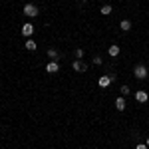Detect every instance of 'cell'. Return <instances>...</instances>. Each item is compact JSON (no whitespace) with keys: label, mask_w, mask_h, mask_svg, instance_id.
I'll return each instance as SVG.
<instances>
[{"label":"cell","mask_w":149,"mask_h":149,"mask_svg":"<svg viewBox=\"0 0 149 149\" xmlns=\"http://www.w3.org/2000/svg\"><path fill=\"white\" fill-rule=\"evenodd\" d=\"M133 76H135L137 80H145V78L149 76L147 66H143V64H137V66H135V70H133Z\"/></svg>","instance_id":"1"},{"label":"cell","mask_w":149,"mask_h":149,"mask_svg":"<svg viewBox=\"0 0 149 149\" xmlns=\"http://www.w3.org/2000/svg\"><path fill=\"white\" fill-rule=\"evenodd\" d=\"M22 12L28 18H36V16H38V6H36V4H26Z\"/></svg>","instance_id":"2"},{"label":"cell","mask_w":149,"mask_h":149,"mask_svg":"<svg viewBox=\"0 0 149 149\" xmlns=\"http://www.w3.org/2000/svg\"><path fill=\"white\" fill-rule=\"evenodd\" d=\"M115 80V76H102L100 80H97V84H100V88H109V84Z\"/></svg>","instance_id":"3"},{"label":"cell","mask_w":149,"mask_h":149,"mask_svg":"<svg viewBox=\"0 0 149 149\" xmlns=\"http://www.w3.org/2000/svg\"><path fill=\"white\" fill-rule=\"evenodd\" d=\"M32 34H34V26H32L30 22L22 24V36H26V38H30Z\"/></svg>","instance_id":"4"},{"label":"cell","mask_w":149,"mask_h":149,"mask_svg":"<svg viewBox=\"0 0 149 149\" xmlns=\"http://www.w3.org/2000/svg\"><path fill=\"white\" fill-rule=\"evenodd\" d=\"M46 72H48V74H58V72H60V64H58L56 60L50 62V64L46 66Z\"/></svg>","instance_id":"5"},{"label":"cell","mask_w":149,"mask_h":149,"mask_svg":"<svg viewBox=\"0 0 149 149\" xmlns=\"http://www.w3.org/2000/svg\"><path fill=\"white\" fill-rule=\"evenodd\" d=\"M135 100H137L139 103H145V102L149 100V93L143 92V90H141V92H135Z\"/></svg>","instance_id":"6"},{"label":"cell","mask_w":149,"mask_h":149,"mask_svg":"<svg viewBox=\"0 0 149 149\" xmlns=\"http://www.w3.org/2000/svg\"><path fill=\"white\" fill-rule=\"evenodd\" d=\"M74 70H76V72H86V70H88V64L81 62V60H76V62H74Z\"/></svg>","instance_id":"7"},{"label":"cell","mask_w":149,"mask_h":149,"mask_svg":"<svg viewBox=\"0 0 149 149\" xmlns=\"http://www.w3.org/2000/svg\"><path fill=\"white\" fill-rule=\"evenodd\" d=\"M115 107H117V111H123V109H125V100H123V95H119V97L115 100Z\"/></svg>","instance_id":"8"},{"label":"cell","mask_w":149,"mask_h":149,"mask_svg":"<svg viewBox=\"0 0 149 149\" xmlns=\"http://www.w3.org/2000/svg\"><path fill=\"white\" fill-rule=\"evenodd\" d=\"M24 46H26V50H30V52H34L36 48H38V44H36V42H34V40H32V38H28Z\"/></svg>","instance_id":"9"},{"label":"cell","mask_w":149,"mask_h":149,"mask_svg":"<svg viewBox=\"0 0 149 149\" xmlns=\"http://www.w3.org/2000/svg\"><path fill=\"white\" fill-rule=\"evenodd\" d=\"M119 30H121V32H129V30H131V22H129V20H121Z\"/></svg>","instance_id":"10"},{"label":"cell","mask_w":149,"mask_h":149,"mask_svg":"<svg viewBox=\"0 0 149 149\" xmlns=\"http://www.w3.org/2000/svg\"><path fill=\"white\" fill-rule=\"evenodd\" d=\"M107 52H109V56H111V58L119 56V46H117V44H111V46H109V50H107Z\"/></svg>","instance_id":"11"},{"label":"cell","mask_w":149,"mask_h":149,"mask_svg":"<svg viewBox=\"0 0 149 149\" xmlns=\"http://www.w3.org/2000/svg\"><path fill=\"white\" fill-rule=\"evenodd\" d=\"M102 14L103 16H109V14H111V6H109V4H103L102 6Z\"/></svg>","instance_id":"12"},{"label":"cell","mask_w":149,"mask_h":149,"mask_svg":"<svg viewBox=\"0 0 149 149\" xmlns=\"http://www.w3.org/2000/svg\"><path fill=\"white\" fill-rule=\"evenodd\" d=\"M48 56L52 58V60H56V58H60V54H58V50H54V48H50V50H48Z\"/></svg>","instance_id":"13"},{"label":"cell","mask_w":149,"mask_h":149,"mask_svg":"<svg viewBox=\"0 0 149 149\" xmlns=\"http://www.w3.org/2000/svg\"><path fill=\"white\" fill-rule=\"evenodd\" d=\"M119 92H121V95H129V93H131V90H129L127 86H121V90H119Z\"/></svg>","instance_id":"14"},{"label":"cell","mask_w":149,"mask_h":149,"mask_svg":"<svg viewBox=\"0 0 149 149\" xmlns=\"http://www.w3.org/2000/svg\"><path fill=\"white\" fill-rule=\"evenodd\" d=\"M76 58H78V60H81V58H84V50H81V48H78V50H76Z\"/></svg>","instance_id":"15"},{"label":"cell","mask_w":149,"mask_h":149,"mask_svg":"<svg viewBox=\"0 0 149 149\" xmlns=\"http://www.w3.org/2000/svg\"><path fill=\"white\" fill-rule=\"evenodd\" d=\"M93 66H102V58H100V56L93 58Z\"/></svg>","instance_id":"16"},{"label":"cell","mask_w":149,"mask_h":149,"mask_svg":"<svg viewBox=\"0 0 149 149\" xmlns=\"http://www.w3.org/2000/svg\"><path fill=\"white\" fill-rule=\"evenodd\" d=\"M135 149H147V145L145 143H139V145H135Z\"/></svg>","instance_id":"17"},{"label":"cell","mask_w":149,"mask_h":149,"mask_svg":"<svg viewBox=\"0 0 149 149\" xmlns=\"http://www.w3.org/2000/svg\"><path fill=\"white\" fill-rule=\"evenodd\" d=\"M145 145H147V147H149V137H147V139H145Z\"/></svg>","instance_id":"18"},{"label":"cell","mask_w":149,"mask_h":149,"mask_svg":"<svg viewBox=\"0 0 149 149\" xmlns=\"http://www.w3.org/2000/svg\"><path fill=\"white\" fill-rule=\"evenodd\" d=\"M81 2H88V0H81Z\"/></svg>","instance_id":"19"}]
</instances>
